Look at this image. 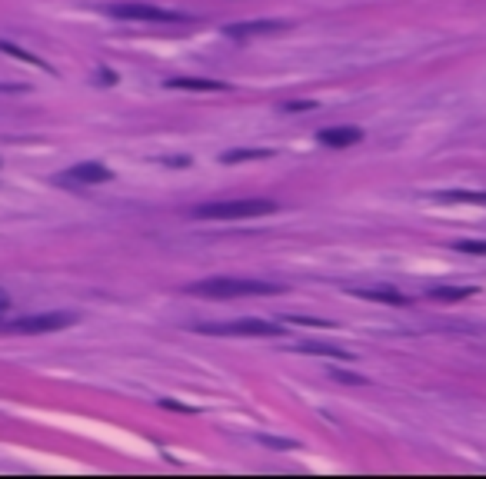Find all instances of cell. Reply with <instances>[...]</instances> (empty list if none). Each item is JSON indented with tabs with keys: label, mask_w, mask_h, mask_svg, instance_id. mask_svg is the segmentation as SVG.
<instances>
[{
	"label": "cell",
	"mask_w": 486,
	"mask_h": 479,
	"mask_svg": "<svg viewBox=\"0 0 486 479\" xmlns=\"http://www.w3.org/2000/svg\"><path fill=\"white\" fill-rule=\"evenodd\" d=\"M283 283L273 280H247V277H210L187 283L190 296H204V300H237V296H270V293H283Z\"/></svg>",
	"instance_id": "obj_1"
},
{
	"label": "cell",
	"mask_w": 486,
	"mask_h": 479,
	"mask_svg": "<svg viewBox=\"0 0 486 479\" xmlns=\"http://www.w3.org/2000/svg\"><path fill=\"white\" fill-rule=\"evenodd\" d=\"M280 203L277 200H263V197H247V200H214V203H200L193 206L197 220H254V216H267L273 214Z\"/></svg>",
	"instance_id": "obj_2"
},
{
	"label": "cell",
	"mask_w": 486,
	"mask_h": 479,
	"mask_svg": "<svg viewBox=\"0 0 486 479\" xmlns=\"http://www.w3.org/2000/svg\"><path fill=\"white\" fill-rule=\"evenodd\" d=\"M110 17H117V20H143V24H187L190 20L187 13L166 11V7H157V4H140V0L110 7Z\"/></svg>",
	"instance_id": "obj_3"
},
{
	"label": "cell",
	"mask_w": 486,
	"mask_h": 479,
	"mask_svg": "<svg viewBox=\"0 0 486 479\" xmlns=\"http://www.w3.org/2000/svg\"><path fill=\"white\" fill-rule=\"evenodd\" d=\"M197 333L206 336H280V323H267V320H230V323H197Z\"/></svg>",
	"instance_id": "obj_4"
},
{
	"label": "cell",
	"mask_w": 486,
	"mask_h": 479,
	"mask_svg": "<svg viewBox=\"0 0 486 479\" xmlns=\"http://www.w3.org/2000/svg\"><path fill=\"white\" fill-rule=\"evenodd\" d=\"M77 316L74 313H40V316H24V320H13L7 323V333H53V329H67Z\"/></svg>",
	"instance_id": "obj_5"
},
{
	"label": "cell",
	"mask_w": 486,
	"mask_h": 479,
	"mask_svg": "<svg viewBox=\"0 0 486 479\" xmlns=\"http://www.w3.org/2000/svg\"><path fill=\"white\" fill-rule=\"evenodd\" d=\"M60 180H70V183H107V180H114V173L103 164L87 160V164H74Z\"/></svg>",
	"instance_id": "obj_6"
},
{
	"label": "cell",
	"mask_w": 486,
	"mask_h": 479,
	"mask_svg": "<svg viewBox=\"0 0 486 479\" xmlns=\"http://www.w3.org/2000/svg\"><path fill=\"white\" fill-rule=\"evenodd\" d=\"M360 140H363V130L360 126H327V130H320V143L323 147H333V150L353 147Z\"/></svg>",
	"instance_id": "obj_7"
},
{
	"label": "cell",
	"mask_w": 486,
	"mask_h": 479,
	"mask_svg": "<svg viewBox=\"0 0 486 479\" xmlns=\"http://www.w3.org/2000/svg\"><path fill=\"white\" fill-rule=\"evenodd\" d=\"M283 27H287V20H247V24L227 27V37H260V34H273Z\"/></svg>",
	"instance_id": "obj_8"
},
{
	"label": "cell",
	"mask_w": 486,
	"mask_h": 479,
	"mask_svg": "<svg viewBox=\"0 0 486 479\" xmlns=\"http://www.w3.org/2000/svg\"><path fill=\"white\" fill-rule=\"evenodd\" d=\"M353 296H360V300H373V303H390V306H407L409 296H403V293L397 290H383V287H373V290H350Z\"/></svg>",
	"instance_id": "obj_9"
},
{
	"label": "cell",
	"mask_w": 486,
	"mask_h": 479,
	"mask_svg": "<svg viewBox=\"0 0 486 479\" xmlns=\"http://www.w3.org/2000/svg\"><path fill=\"white\" fill-rule=\"evenodd\" d=\"M473 287H433V290L426 293L430 300H440V303H457V300H466V296H473Z\"/></svg>",
	"instance_id": "obj_10"
},
{
	"label": "cell",
	"mask_w": 486,
	"mask_h": 479,
	"mask_svg": "<svg viewBox=\"0 0 486 479\" xmlns=\"http://www.w3.org/2000/svg\"><path fill=\"white\" fill-rule=\"evenodd\" d=\"M166 87L170 90H206V93H214V90H227V84H220V80H190V77H183V80H166Z\"/></svg>",
	"instance_id": "obj_11"
},
{
	"label": "cell",
	"mask_w": 486,
	"mask_h": 479,
	"mask_svg": "<svg viewBox=\"0 0 486 479\" xmlns=\"http://www.w3.org/2000/svg\"><path fill=\"white\" fill-rule=\"evenodd\" d=\"M270 157H273V150H263V147H260V150L240 147V150H227L220 160H223V164H240V160H270Z\"/></svg>",
	"instance_id": "obj_12"
},
{
	"label": "cell",
	"mask_w": 486,
	"mask_h": 479,
	"mask_svg": "<svg viewBox=\"0 0 486 479\" xmlns=\"http://www.w3.org/2000/svg\"><path fill=\"white\" fill-rule=\"evenodd\" d=\"M0 51L4 53H11V57H17V60H24V63H34V67H40V70H47L51 74V67L40 60V57H34V53H27V51H20V47H13L11 40H0Z\"/></svg>",
	"instance_id": "obj_13"
},
{
	"label": "cell",
	"mask_w": 486,
	"mask_h": 479,
	"mask_svg": "<svg viewBox=\"0 0 486 479\" xmlns=\"http://www.w3.org/2000/svg\"><path fill=\"white\" fill-rule=\"evenodd\" d=\"M453 250L460 253H486V240H457Z\"/></svg>",
	"instance_id": "obj_14"
},
{
	"label": "cell",
	"mask_w": 486,
	"mask_h": 479,
	"mask_svg": "<svg viewBox=\"0 0 486 479\" xmlns=\"http://www.w3.org/2000/svg\"><path fill=\"white\" fill-rule=\"evenodd\" d=\"M300 350H303V353H317V356H350L346 353V350H336V346H300Z\"/></svg>",
	"instance_id": "obj_15"
},
{
	"label": "cell",
	"mask_w": 486,
	"mask_h": 479,
	"mask_svg": "<svg viewBox=\"0 0 486 479\" xmlns=\"http://www.w3.org/2000/svg\"><path fill=\"white\" fill-rule=\"evenodd\" d=\"M317 103L313 100H300V103H283V110H290V114H307V110H313Z\"/></svg>",
	"instance_id": "obj_16"
},
{
	"label": "cell",
	"mask_w": 486,
	"mask_h": 479,
	"mask_svg": "<svg viewBox=\"0 0 486 479\" xmlns=\"http://www.w3.org/2000/svg\"><path fill=\"white\" fill-rule=\"evenodd\" d=\"M7 306H11V300H7V293H0V316L7 313Z\"/></svg>",
	"instance_id": "obj_17"
}]
</instances>
